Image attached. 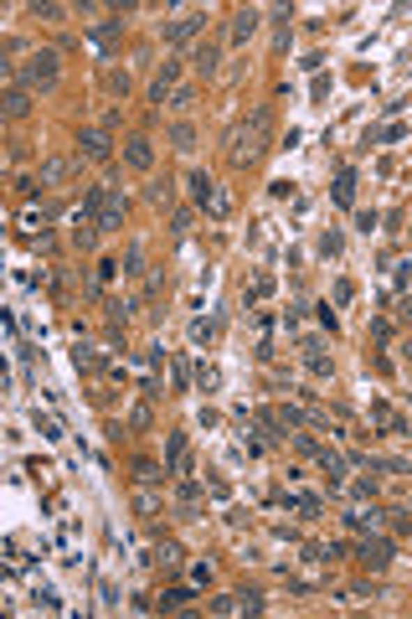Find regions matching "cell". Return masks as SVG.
Segmentation results:
<instances>
[{"mask_svg":"<svg viewBox=\"0 0 412 619\" xmlns=\"http://www.w3.org/2000/svg\"><path fill=\"white\" fill-rule=\"evenodd\" d=\"M356 228H361L366 238H371V228H376V212H356Z\"/></svg>","mask_w":412,"mask_h":619,"instance_id":"8d00e7d4","label":"cell"},{"mask_svg":"<svg viewBox=\"0 0 412 619\" xmlns=\"http://www.w3.org/2000/svg\"><path fill=\"white\" fill-rule=\"evenodd\" d=\"M176 77H181V62H176V57L160 62V73H155V83H150V98H155V103H165V94L176 88Z\"/></svg>","mask_w":412,"mask_h":619,"instance_id":"8fae6325","label":"cell"},{"mask_svg":"<svg viewBox=\"0 0 412 619\" xmlns=\"http://www.w3.org/2000/svg\"><path fill=\"white\" fill-rule=\"evenodd\" d=\"M371 336H376V341H392V320H371Z\"/></svg>","mask_w":412,"mask_h":619,"instance_id":"74e56055","label":"cell"},{"mask_svg":"<svg viewBox=\"0 0 412 619\" xmlns=\"http://www.w3.org/2000/svg\"><path fill=\"white\" fill-rule=\"evenodd\" d=\"M201 26H206V10H181V16L165 26V42H170V47H176V42H191Z\"/></svg>","mask_w":412,"mask_h":619,"instance_id":"5b68a950","label":"cell"},{"mask_svg":"<svg viewBox=\"0 0 412 619\" xmlns=\"http://www.w3.org/2000/svg\"><path fill=\"white\" fill-rule=\"evenodd\" d=\"M124 165H129V170H150V165H155V144L144 140V135L124 140Z\"/></svg>","mask_w":412,"mask_h":619,"instance_id":"52a82bcc","label":"cell"},{"mask_svg":"<svg viewBox=\"0 0 412 619\" xmlns=\"http://www.w3.org/2000/svg\"><path fill=\"white\" fill-rule=\"evenodd\" d=\"M77 144H83V150L77 155H88V161H109V129H83V135H77Z\"/></svg>","mask_w":412,"mask_h":619,"instance_id":"ba28073f","label":"cell"},{"mask_svg":"<svg viewBox=\"0 0 412 619\" xmlns=\"http://www.w3.org/2000/svg\"><path fill=\"white\" fill-rule=\"evenodd\" d=\"M124 191H119L114 186V181H109V196H103V212H98V232H119V222H124Z\"/></svg>","mask_w":412,"mask_h":619,"instance_id":"8992f818","label":"cell"},{"mask_svg":"<svg viewBox=\"0 0 412 619\" xmlns=\"http://www.w3.org/2000/svg\"><path fill=\"white\" fill-rule=\"evenodd\" d=\"M371 418H376V424H381V428H392V433H407V424H402V418H397V413H392V408H387V403H376V408H371Z\"/></svg>","mask_w":412,"mask_h":619,"instance_id":"ffe728a7","label":"cell"},{"mask_svg":"<svg viewBox=\"0 0 412 619\" xmlns=\"http://www.w3.org/2000/svg\"><path fill=\"white\" fill-rule=\"evenodd\" d=\"M119 36H124V21H98V26H88V47L98 52L103 62L114 57V42H119Z\"/></svg>","mask_w":412,"mask_h":619,"instance_id":"277c9868","label":"cell"},{"mask_svg":"<svg viewBox=\"0 0 412 619\" xmlns=\"http://www.w3.org/2000/svg\"><path fill=\"white\" fill-rule=\"evenodd\" d=\"M206 212H211V217H217V222H227V217H232V196H227V191H222V186H217V191H211V196H206Z\"/></svg>","mask_w":412,"mask_h":619,"instance_id":"e0dca14e","label":"cell"},{"mask_svg":"<svg viewBox=\"0 0 412 619\" xmlns=\"http://www.w3.org/2000/svg\"><path fill=\"white\" fill-rule=\"evenodd\" d=\"M392 284H397V289H407V284H412V263H397V274H392Z\"/></svg>","mask_w":412,"mask_h":619,"instance_id":"d590c367","label":"cell"},{"mask_svg":"<svg viewBox=\"0 0 412 619\" xmlns=\"http://www.w3.org/2000/svg\"><path fill=\"white\" fill-rule=\"evenodd\" d=\"M258 10H252V6H243V10H237V16H232V42H247V36L252 31H258Z\"/></svg>","mask_w":412,"mask_h":619,"instance_id":"7c38bea8","label":"cell"},{"mask_svg":"<svg viewBox=\"0 0 412 619\" xmlns=\"http://www.w3.org/2000/svg\"><path fill=\"white\" fill-rule=\"evenodd\" d=\"M26 109H31V94H26V88H10V94H6V114H10V119H21Z\"/></svg>","mask_w":412,"mask_h":619,"instance_id":"d6986e66","label":"cell"},{"mask_svg":"<svg viewBox=\"0 0 412 619\" xmlns=\"http://www.w3.org/2000/svg\"><path fill=\"white\" fill-rule=\"evenodd\" d=\"M139 263H144L139 243H135V248H124V258H119V269H124V274H139Z\"/></svg>","mask_w":412,"mask_h":619,"instance_id":"484cf974","label":"cell"},{"mask_svg":"<svg viewBox=\"0 0 412 619\" xmlns=\"http://www.w3.org/2000/svg\"><path fill=\"white\" fill-rule=\"evenodd\" d=\"M361 562H366V568H387V562H392V542H387V537H371V532H366Z\"/></svg>","mask_w":412,"mask_h":619,"instance_id":"9c48e42d","label":"cell"},{"mask_svg":"<svg viewBox=\"0 0 412 619\" xmlns=\"http://www.w3.org/2000/svg\"><path fill=\"white\" fill-rule=\"evenodd\" d=\"M196 387H201V392H217V387H222V372L201 361V366H196Z\"/></svg>","mask_w":412,"mask_h":619,"instance_id":"44dd1931","label":"cell"},{"mask_svg":"<svg viewBox=\"0 0 412 619\" xmlns=\"http://www.w3.org/2000/svg\"><path fill=\"white\" fill-rule=\"evenodd\" d=\"M36 428H42V439H62V424H57V418H42V413H36Z\"/></svg>","mask_w":412,"mask_h":619,"instance_id":"83f0119b","label":"cell"},{"mask_svg":"<svg viewBox=\"0 0 412 619\" xmlns=\"http://www.w3.org/2000/svg\"><path fill=\"white\" fill-rule=\"evenodd\" d=\"M77 366H88V372H93V366H103V357L93 346H77Z\"/></svg>","mask_w":412,"mask_h":619,"instance_id":"f1b7e54d","label":"cell"},{"mask_svg":"<svg viewBox=\"0 0 412 619\" xmlns=\"http://www.w3.org/2000/svg\"><path fill=\"white\" fill-rule=\"evenodd\" d=\"M129 428H150V403H139L135 413H129Z\"/></svg>","mask_w":412,"mask_h":619,"instance_id":"f546056e","label":"cell"},{"mask_svg":"<svg viewBox=\"0 0 412 619\" xmlns=\"http://www.w3.org/2000/svg\"><path fill=\"white\" fill-rule=\"evenodd\" d=\"M211 614H243V609H237V594L232 599H211Z\"/></svg>","mask_w":412,"mask_h":619,"instance_id":"836d02e7","label":"cell"},{"mask_svg":"<svg viewBox=\"0 0 412 619\" xmlns=\"http://www.w3.org/2000/svg\"><path fill=\"white\" fill-rule=\"evenodd\" d=\"M135 475H139V485H160V480H165L155 459H139V465H135Z\"/></svg>","mask_w":412,"mask_h":619,"instance_id":"cb8c5ba5","label":"cell"},{"mask_svg":"<svg viewBox=\"0 0 412 619\" xmlns=\"http://www.w3.org/2000/svg\"><path fill=\"white\" fill-rule=\"evenodd\" d=\"M320 253H325V258L340 253V232H325V238H320Z\"/></svg>","mask_w":412,"mask_h":619,"instance_id":"d6a6232c","label":"cell"},{"mask_svg":"<svg viewBox=\"0 0 412 619\" xmlns=\"http://www.w3.org/2000/svg\"><path fill=\"white\" fill-rule=\"evenodd\" d=\"M170 144H176V150H196V129L191 124H176V129H170Z\"/></svg>","mask_w":412,"mask_h":619,"instance_id":"603a6c76","label":"cell"},{"mask_svg":"<svg viewBox=\"0 0 412 619\" xmlns=\"http://www.w3.org/2000/svg\"><path fill=\"white\" fill-rule=\"evenodd\" d=\"M310 372H314V377H330V357H320V351H310Z\"/></svg>","mask_w":412,"mask_h":619,"instance_id":"e575fe53","label":"cell"},{"mask_svg":"<svg viewBox=\"0 0 412 619\" xmlns=\"http://www.w3.org/2000/svg\"><path fill=\"white\" fill-rule=\"evenodd\" d=\"M77 165H83V155H73V161H62V155L57 161H42V186H62Z\"/></svg>","mask_w":412,"mask_h":619,"instance_id":"30bf717a","label":"cell"},{"mask_svg":"<svg viewBox=\"0 0 412 619\" xmlns=\"http://www.w3.org/2000/svg\"><path fill=\"white\" fill-rule=\"evenodd\" d=\"M268 129H273V114L268 109H252L247 114V124H237L232 129V165H258L263 161V150H268Z\"/></svg>","mask_w":412,"mask_h":619,"instance_id":"6da1fadb","label":"cell"},{"mask_svg":"<svg viewBox=\"0 0 412 619\" xmlns=\"http://www.w3.org/2000/svg\"><path fill=\"white\" fill-rule=\"evenodd\" d=\"M237 609H243V614H263V594H237Z\"/></svg>","mask_w":412,"mask_h":619,"instance_id":"4316f807","label":"cell"},{"mask_svg":"<svg viewBox=\"0 0 412 619\" xmlns=\"http://www.w3.org/2000/svg\"><path fill=\"white\" fill-rule=\"evenodd\" d=\"M211 336H217V320H211V315H201V320H191V341H196V346H206Z\"/></svg>","mask_w":412,"mask_h":619,"instance_id":"7402d4cb","label":"cell"},{"mask_svg":"<svg viewBox=\"0 0 412 619\" xmlns=\"http://www.w3.org/2000/svg\"><path fill=\"white\" fill-rule=\"evenodd\" d=\"M31 16H42V21H62L68 10H62V6H31Z\"/></svg>","mask_w":412,"mask_h":619,"instance_id":"1f68e13d","label":"cell"},{"mask_svg":"<svg viewBox=\"0 0 412 619\" xmlns=\"http://www.w3.org/2000/svg\"><path fill=\"white\" fill-rule=\"evenodd\" d=\"M16 83L26 94H47L52 83H57V52H31V57L16 68Z\"/></svg>","mask_w":412,"mask_h":619,"instance_id":"7a4b0ae2","label":"cell"},{"mask_svg":"<svg viewBox=\"0 0 412 619\" xmlns=\"http://www.w3.org/2000/svg\"><path fill=\"white\" fill-rule=\"evenodd\" d=\"M185 599H191V588H165V594H160V609H185Z\"/></svg>","mask_w":412,"mask_h":619,"instance_id":"d4e9b609","label":"cell"},{"mask_svg":"<svg viewBox=\"0 0 412 619\" xmlns=\"http://www.w3.org/2000/svg\"><path fill=\"white\" fill-rule=\"evenodd\" d=\"M191 103H196L191 88H176V94H170V109H191Z\"/></svg>","mask_w":412,"mask_h":619,"instance_id":"4dcf8cb0","label":"cell"},{"mask_svg":"<svg viewBox=\"0 0 412 619\" xmlns=\"http://www.w3.org/2000/svg\"><path fill=\"white\" fill-rule=\"evenodd\" d=\"M345 526H351V532H376L381 516H376V511H351V516H345Z\"/></svg>","mask_w":412,"mask_h":619,"instance_id":"ac0fdd59","label":"cell"},{"mask_svg":"<svg viewBox=\"0 0 412 619\" xmlns=\"http://www.w3.org/2000/svg\"><path fill=\"white\" fill-rule=\"evenodd\" d=\"M165 475H191V444H185V433H170L165 439Z\"/></svg>","mask_w":412,"mask_h":619,"instance_id":"3957f363","label":"cell"},{"mask_svg":"<svg viewBox=\"0 0 412 619\" xmlns=\"http://www.w3.org/2000/svg\"><path fill=\"white\" fill-rule=\"evenodd\" d=\"M217 62H222V52L211 47V42L196 47V68H201V77H217Z\"/></svg>","mask_w":412,"mask_h":619,"instance_id":"2e32d148","label":"cell"},{"mask_svg":"<svg viewBox=\"0 0 412 619\" xmlns=\"http://www.w3.org/2000/svg\"><path fill=\"white\" fill-rule=\"evenodd\" d=\"M335 207H356V170L351 165L335 176Z\"/></svg>","mask_w":412,"mask_h":619,"instance_id":"5bb4252c","label":"cell"},{"mask_svg":"<svg viewBox=\"0 0 412 619\" xmlns=\"http://www.w3.org/2000/svg\"><path fill=\"white\" fill-rule=\"evenodd\" d=\"M73 243H77V248L88 253V248L98 243V222H88V217H73Z\"/></svg>","mask_w":412,"mask_h":619,"instance_id":"9a60e30c","label":"cell"},{"mask_svg":"<svg viewBox=\"0 0 412 619\" xmlns=\"http://www.w3.org/2000/svg\"><path fill=\"white\" fill-rule=\"evenodd\" d=\"M314 459H320V470L330 475V485H340V480H345V459H340L335 449H325V444H320V449H314Z\"/></svg>","mask_w":412,"mask_h":619,"instance_id":"4fadbf2b","label":"cell"}]
</instances>
